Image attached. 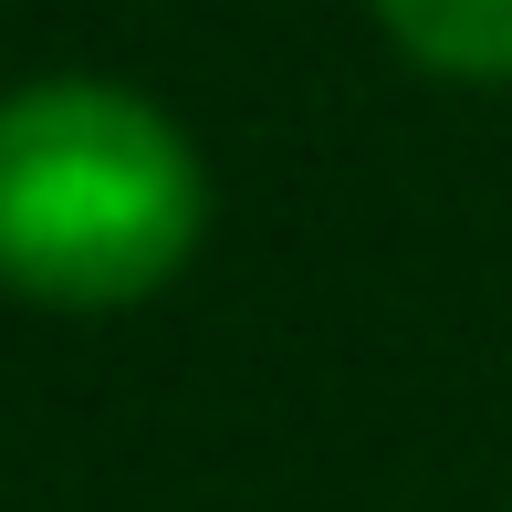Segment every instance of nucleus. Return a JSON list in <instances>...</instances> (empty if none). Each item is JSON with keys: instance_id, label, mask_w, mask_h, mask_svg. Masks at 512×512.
I'll return each instance as SVG.
<instances>
[{"instance_id": "f257e3e1", "label": "nucleus", "mask_w": 512, "mask_h": 512, "mask_svg": "<svg viewBox=\"0 0 512 512\" xmlns=\"http://www.w3.org/2000/svg\"><path fill=\"white\" fill-rule=\"evenodd\" d=\"M209 241V157L126 74L0 84V293L42 314L157 304Z\"/></svg>"}, {"instance_id": "f03ea898", "label": "nucleus", "mask_w": 512, "mask_h": 512, "mask_svg": "<svg viewBox=\"0 0 512 512\" xmlns=\"http://www.w3.org/2000/svg\"><path fill=\"white\" fill-rule=\"evenodd\" d=\"M366 21L429 84H471V95L512 84V0H366Z\"/></svg>"}]
</instances>
